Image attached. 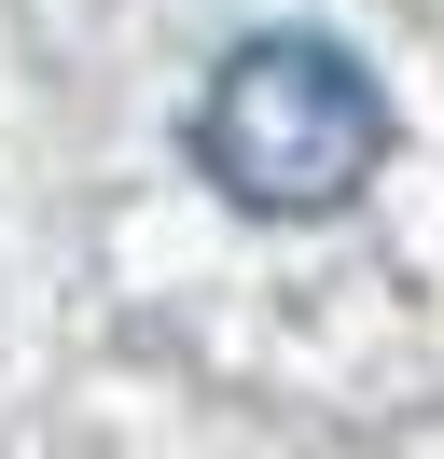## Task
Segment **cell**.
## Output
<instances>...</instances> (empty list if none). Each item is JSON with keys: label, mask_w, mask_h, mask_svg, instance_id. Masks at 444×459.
I'll use <instances>...</instances> for the list:
<instances>
[{"label": "cell", "mask_w": 444, "mask_h": 459, "mask_svg": "<svg viewBox=\"0 0 444 459\" xmlns=\"http://www.w3.org/2000/svg\"><path fill=\"white\" fill-rule=\"evenodd\" d=\"M194 168L264 223H333L388 168V98L333 29H250L194 98Z\"/></svg>", "instance_id": "cell-1"}]
</instances>
